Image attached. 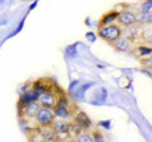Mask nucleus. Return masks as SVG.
Listing matches in <instances>:
<instances>
[{
    "mask_svg": "<svg viewBox=\"0 0 152 142\" xmlns=\"http://www.w3.org/2000/svg\"><path fill=\"white\" fill-rule=\"evenodd\" d=\"M140 52H141V55H148L152 52V48H146V47H142V48H140Z\"/></svg>",
    "mask_w": 152,
    "mask_h": 142,
    "instance_id": "dca6fc26",
    "label": "nucleus"
},
{
    "mask_svg": "<svg viewBox=\"0 0 152 142\" xmlns=\"http://www.w3.org/2000/svg\"><path fill=\"white\" fill-rule=\"evenodd\" d=\"M53 136H55V131H47V132H45L43 133V138H46V140H51V138H53Z\"/></svg>",
    "mask_w": 152,
    "mask_h": 142,
    "instance_id": "4468645a",
    "label": "nucleus"
},
{
    "mask_svg": "<svg viewBox=\"0 0 152 142\" xmlns=\"http://www.w3.org/2000/svg\"><path fill=\"white\" fill-rule=\"evenodd\" d=\"M76 123L81 127V128H86V127H89L90 124H91V122H90L89 117L85 114V113H79L77 117H76Z\"/></svg>",
    "mask_w": 152,
    "mask_h": 142,
    "instance_id": "423d86ee",
    "label": "nucleus"
},
{
    "mask_svg": "<svg viewBox=\"0 0 152 142\" xmlns=\"http://www.w3.org/2000/svg\"><path fill=\"white\" fill-rule=\"evenodd\" d=\"M38 100H39V103L43 107H52V105H55V103H56L53 95H52L50 91H45L43 94H41Z\"/></svg>",
    "mask_w": 152,
    "mask_h": 142,
    "instance_id": "20e7f679",
    "label": "nucleus"
},
{
    "mask_svg": "<svg viewBox=\"0 0 152 142\" xmlns=\"http://www.w3.org/2000/svg\"><path fill=\"white\" fill-rule=\"evenodd\" d=\"M117 18H118V14H117V13H110V14H108V15L103 19V24L107 26V24H109V23H112L114 19H117Z\"/></svg>",
    "mask_w": 152,
    "mask_h": 142,
    "instance_id": "9b49d317",
    "label": "nucleus"
},
{
    "mask_svg": "<svg viewBox=\"0 0 152 142\" xmlns=\"http://www.w3.org/2000/svg\"><path fill=\"white\" fill-rule=\"evenodd\" d=\"M118 20H119V23L123 26H131L137 20V18L134 14H132L129 12H124L118 15Z\"/></svg>",
    "mask_w": 152,
    "mask_h": 142,
    "instance_id": "7ed1b4c3",
    "label": "nucleus"
},
{
    "mask_svg": "<svg viewBox=\"0 0 152 142\" xmlns=\"http://www.w3.org/2000/svg\"><path fill=\"white\" fill-rule=\"evenodd\" d=\"M151 7H152V0H148V1H146V3L143 4V7H142V10H143V12H147Z\"/></svg>",
    "mask_w": 152,
    "mask_h": 142,
    "instance_id": "2eb2a0df",
    "label": "nucleus"
},
{
    "mask_svg": "<svg viewBox=\"0 0 152 142\" xmlns=\"http://www.w3.org/2000/svg\"><path fill=\"white\" fill-rule=\"evenodd\" d=\"M115 47L118 50H121V51H128L131 48L129 42H128L126 38H119V37L115 40Z\"/></svg>",
    "mask_w": 152,
    "mask_h": 142,
    "instance_id": "9d476101",
    "label": "nucleus"
},
{
    "mask_svg": "<svg viewBox=\"0 0 152 142\" xmlns=\"http://www.w3.org/2000/svg\"><path fill=\"white\" fill-rule=\"evenodd\" d=\"M33 90H34L37 95L39 97L41 94H43V93L46 91V88L43 86V85H41V84H37V85H34V88H33Z\"/></svg>",
    "mask_w": 152,
    "mask_h": 142,
    "instance_id": "ddd939ff",
    "label": "nucleus"
},
{
    "mask_svg": "<svg viewBox=\"0 0 152 142\" xmlns=\"http://www.w3.org/2000/svg\"><path fill=\"white\" fill-rule=\"evenodd\" d=\"M99 36L108 41H115L121 36V29L117 26H105L99 31Z\"/></svg>",
    "mask_w": 152,
    "mask_h": 142,
    "instance_id": "f03ea898",
    "label": "nucleus"
},
{
    "mask_svg": "<svg viewBox=\"0 0 152 142\" xmlns=\"http://www.w3.org/2000/svg\"><path fill=\"white\" fill-rule=\"evenodd\" d=\"M55 116L60 117V118H67L69 117V111L66 108L65 104H57V107L53 109Z\"/></svg>",
    "mask_w": 152,
    "mask_h": 142,
    "instance_id": "1a4fd4ad",
    "label": "nucleus"
},
{
    "mask_svg": "<svg viewBox=\"0 0 152 142\" xmlns=\"http://www.w3.org/2000/svg\"><path fill=\"white\" fill-rule=\"evenodd\" d=\"M142 22L151 23L152 22V12H150V10L143 12V15H142Z\"/></svg>",
    "mask_w": 152,
    "mask_h": 142,
    "instance_id": "f8f14e48",
    "label": "nucleus"
},
{
    "mask_svg": "<svg viewBox=\"0 0 152 142\" xmlns=\"http://www.w3.org/2000/svg\"><path fill=\"white\" fill-rule=\"evenodd\" d=\"M38 97L34 90H28L26 91V94L20 98V104H28V103H32V102H36L38 100Z\"/></svg>",
    "mask_w": 152,
    "mask_h": 142,
    "instance_id": "39448f33",
    "label": "nucleus"
},
{
    "mask_svg": "<svg viewBox=\"0 0 152 142\" xmlns=\"http://www.w3.org/2000/svg\"><path fill=\"white\" fill-rule=\"evenodd\" d=\"M55 118V113L51 109V107H42L38 109L37 112V122L39 123L41 126H50L52 124Z\"/></svg>",
    "mask_w": 152,
    "mask_h": 142,
    "instance_id": "f257e3e1",
    "label": "nucleus"
},
{
    "mask_svg": "<svg viewBox=\"0 0 152 142\" xmlns=\"http://www.w3.org/2000/svg\"><path fill=\"white\" fill-rule=\"evenodd\" d=\"M53 131H55V133H67V132L70 131V126L66 122L58 121V122L55 123Z\"/></svg>",
    "mask_w": 152,
    "mask_h": 142,
    "instance_id": "0eeeda50",
    "label": "nucleus"
},
{
    "mask_svg": "<svg viewBox=\"0 0 152 142\" xmlns=\"http://www.w3.org/2000/svg\"><path fill=\"white\" fill-rule=\"evenodd\" d=\"M38 109H39V107H38V104L36 102L28 103L26 107V116L27 117H36Z\"/></svg>",
    "mask_w": 152,
    "mask_h": 142,
    "instance_id": "6e6552de",
    "label": "nucleus"
},
{
    "mask_svg": "<svg viewBox=\"0 0 152 142\" xmlns=\"http://www.w3.org/2000/svg\"><path fill=\"white\" fill-rule=\"evenodd\" d=\"M79 140H80V141H86V142H90V141H91V138H90L89 136H81Z\"/></svg>",
    "mask_w": 152,
    "mask_h": 142,
    "instance_id": "f3484780",
    "label": "nucleus"
}]
</instances>
